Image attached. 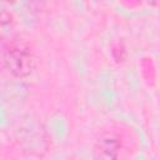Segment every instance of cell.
I'll use <instances>...</instances> for the list:
<instances>
[{
  "label": "cell",
  "instance_id": "7a4b0ae2",
  "mask_svg": "<svg viewBox=\"0 0 160 160\" xmlns=\"http://www.w3.org/2000/svg\"><path fill=\"white\" fill-rule=\"evenodd\" d=\"M119 148H120V145H119L118 140L112 139V138H108L101 142V150L104 152V156H106V158H115Z\"/></svg>",
  "mask_w": 160,
  "mask_h": 160
},
{
  "label": "cell",
  "instance_id": "6da1fadb",
  "mask_svg": "<svg viewBox=\"0 0 160 160\" xmlns=\"http://www.w3.org/2000/svg\"><path fill=\"white\" fill-rule=\"evenodd\" d=\"M8 69L19 78L28 76L32 70V55L24 42H12L5 52Z\"/></svg>",
  "mask_w": 160,
  "mask_h": 160
},
{
  "label": "cell",
  "instance_id": "3957f363",
  "mask_svg": "<svg viewBox=\"0 0 160 160\" xmlns=\"http://www.w3.org/2000/svg\"><path fill=\"white\" fill-rule=\"evenodd\" d=\"M152 1H154V2H155V1H156V0H152Z\"/></svg>",
  "mask_w": 160,
  "mask_h": 160
}]
</instances>
